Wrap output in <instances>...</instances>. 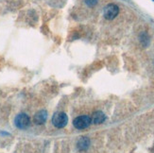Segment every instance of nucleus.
Here are the masks:
<instances>
[{"mask_svg":"<svg viewBox=\"0 0 154 153\" xmlns=\"http://www.w3.org/2000/svg\"><path fill=\"white\" fill-rule=\"evenodd\" d=\"M68 122V117L64 112H56L52 117V123L58 129L64 128Z\"/></svg>","mask_w":154,"mask_h":153,"instance_id":"1","label":"nucleus"},{"mask_svg":"<svg viewBox=\"0 0 154 153\" xmlns=\"http://www.w3.org/2000/svg\"><path fill=\"white\" fill-rule=\"evenodd\" d=\"M92 123V118L88 115H82L78 116L77 118L74 119L73 121V125L74 127L78 130H83L88 128Z\"/></svg>","mask_w":154,"mask_h":153,"instance_id":"2","label":"nucleus"},{"mask_svg":"<svg viewBox=\"0 0 154 153\" xmlns=\"http://www.w3.org/2000/svg\"><path fill=\"white\" fill-rule=\"evenodd\" d=\"M14 123L15 126L20 129V130H25L29 126L30 124V119L29 117V115L26 114H24V112H21V114L17 115V116L14 119Z\"/></svg>","mask_w":154,"mask_h":153,"instance_id":"3","label":"nucleus"},{"mask_svg":"<svg viewBox=\"0 0 154 153\" xmlns=\"http://www.w3.org/2000/svg\"><path fill=\"white\" fill-rule=\"evenodd\" d=\"M119 13V8L118 6L116 4H108L103 11V14L104 17L107 20H112L115 19Z\"/></svg>","mask_w":154,"mask_h":153,"instance_id":"4","label":"nucleus"},{"mask_svg":"<svg viewBox=\"0 0 154 153\" xmlns=\"http://www.w3.org/2000/svg\"><path fill=\"white\" fill-rule=\"evenodd\" d=\"M46 119H48V112L45 110L39 111L34 115V122L38 125H42V124L45 123Z\"/></svg>","mask_w":154,"mask_h":153,"instance_id":"5","label":"nucleus"},{"mask_svg":"<svg viewBox=\"0 0 154 153\" xmlns=\"http://www.w3.org/2000/svg\"><path fill=\"white\" fill-rule=\"evenodd\" d=\"M90 145V139L86 136L82 137L78 142V148L80 151H84L89 148Z\"/></svg>","mask_w":154,"mask_h":153,"instance_id":"6","label":"nucleus"},{"mask_svg":"<svg viewBox=\"0 0 154 153\" xmlns=\"http://www.w3.org/2000/svg\"><path fill=\"white\" fill-rule=\"evenodd\" d=\"M106 119V116L105 115L103 114L102 112H96L95 114L93 115V117H92V122L95 123V124H101L105 121Z\"/></svg>","mask_w":154,"mask_h":153,"instance_id":"7","label":"nucleus"},{"mask_svg":"<svg viewBox=\"0 0 154 153\" xmlns=\"http://www.w3.org/2000/svg\"><path fill=\"white\" fill-rule=\"evenodd\" d=\"M140 41H141V43L144 46H146L149 44V37L148 36V34H146V32L142 33L141 36H140Z\"/></svg>","mask_w":154,"mask_h":153,"instance_id":"8","label":"nucleus"},{"mask_svg":"<svg viewBox=\"0 0 154 153\" xmlns=\"http://www.w3.org/2000/svg\"><path fill=\"white\" fill-rule=\"evenodd\" d=\"M88 7H95L97 4V0H83Z\"/></svg>","mask_w":154,"mask_h":153,"instance_id":"9","label":"nucleus"},{"mask_svg":"<svg viewBox=\"0 0 154 153\" xmlns=\"http://www.w3.org/2000/svg\"><path fill=\"white\" fill-rule=\"evenodd\" d=\"M153 1H154V0H153Z\"/></svg>","mask_w":154,"mask_h":153,"instance_id":"10","label":"nucleus"}]
</instances>
